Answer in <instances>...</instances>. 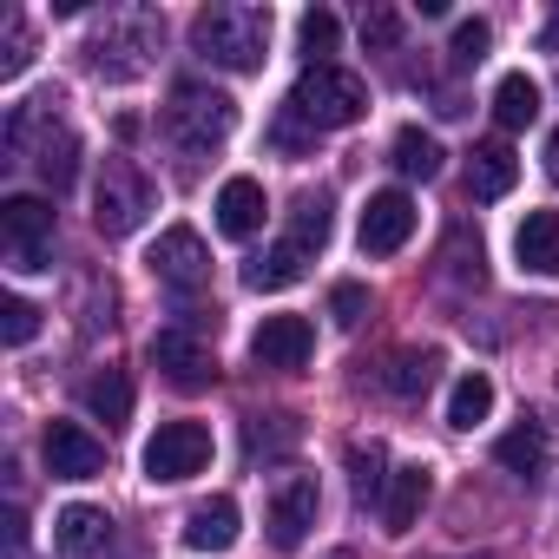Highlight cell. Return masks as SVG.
<instances>
[{
    "mask_svg": "<svg viewBox=\"0 0 559 559\" xmlns=\"http://www.w3.org/2000/svg\"><path fill=\"white\" fill-rule=\"evenodd\" d=\"M493 415V382L480 369H467L454 389H448V428H480Z\"/></svg>",
    "mask_w": 559,
    "mask_h": 559,
    "instance_id": "cell-27",
    "label": "cell"
},
{
    "mask_svg": "<svg viewBox=\"0 0 559 559\" xmlns=\"http://www.w3.org/2000/svg\"><path fill=\"white\" fill-rule=\"evenodd\" d=\"M21 552H27V513L14 507L8 513V559H21Z\"/></svg>",
    "mask_w": 559,
    "mask_h": 559,
    "instance_id": "cell-36",
    "label": "cell"
},
{
    "mask_svg": "<svg viewBox=\"0 0 559 559\" xmlns=\"http://www.w3.org/2000/svg\"><path fill=\"white\" fill-rule=\"evenodd\" d=\"M27 60H34L27 21H21V14H8V53H0V80H21V73H27Z\"/></svg>",
    "mask_w": 559,
    "mask_h": 559,
    "instance_id": "cell-34",
    "label": "cell"
},
{
    "mask_svg": "<svg viewBox=\"0 0 559 559\" xmlns=\"http://www.w3.org/2000/svg\"><path fill=\"white\" fill-rule=\"evenodd\" d=\"M112 546H119V526H112L106 507L73 500V507L53 513V552L60 559H112Z\"/></svg>",
    "mask_w": 559,
    "mask_h": 559,
    "instance_id": "cell-11",
    "label": "cell"
},
{
    "mask_svg": "<svg viewBox=\"0 0 559 559\" xmlns=\"http://www.w3.org/2000/svg\"><path fill=\"white\" fill-rule=\"evenodd\" d=\"M493 119L500 126H533L539 119V80H526V73H500V86H493Z\"/></svg>",
    "mask_w": 559,
    "mask_h": 559,
    "instance_id": "cell-24",
    "label": "cell"
},
{
    "mask_svg": "<svg viewBox=\"0 0 559 559\" xmlns=\"http://www.w3.org/2000/svg\"><path fill=\"white\" fill-rule=\"evenodd\" d=\"M0 336H8V349H27L40 336V310L27 297H8V304H0Z\"/></svg>",
    "mask_w": 559,
    "mask_h": 559,
    "instance_id": "cell-31",
    "label": "cell"
},
{
    "mask_svg": "<svg viewBox=\"0 0 559 559\" xmlns=\"http://www.w3.org/2000/svg\"><path fill=\"white\" fill-rule=\"evenodd\" d=\"M330 559H349V552H330Z\"/></svg>",
    "mask_w": 559,
    "mask_h": 559,
    "instance_id": "cell-39",
    "label": "cell"
},
{
    "mask_svg": "<svg viewBox=\"0 0 559 559\" xmlns=\"http://www.w3.org/2000/svg\"><path fill=\"white\" fill-rule=\"evenodd\" d=\"M493 461H500L507 474L533 480V474L546 467V428H539V421H526V428H507V435L493 441Z\"/></svg>",
    "mask_w": 559,
    "mask_h": 559,
    "instance_id": "cell-23",
    "label": "cell"
},
{
    "mask_svg": "<svg viewBox=\"0 0 559 559\" xmlns=\"http://www.w3.org/2000/svg\"><path fill=\"white\" fill-rule=\"evenodd\" d=\"M40 454H47L53 480H93V474H106V441L93 428H80V421H53L47 441H40Z\"/></svg>",
    "mask_w": 559,
    "mask_h": 559,
    "instance_id": "cell-14",
    "label": "cell"
},
{
    "mask_svg": "<svg viewBox=\"0 0 559 559\" xmlns=\"http://www.w3.org/2000/svg\"><path fill=\"white\" fill-rule=\"evenodd\" d=\"M191 53L224 67V73H257L270 60V8H243V0H217L191 21Z\"/></svg>",
    "mask_w": 559,
    "mask_h": 559,
    "instance_id": "cell-1",
    "label": "cell"
},
{
    "mask_svg": "<svg viewBox=\"0 0 559 559\" xmlns=\"http://www.w3.org/2000/svg\"><path fill=\"white\" fill-rule=\"evenodd\" d=\"M145 263H152V276L171 290V297H198L204 284H211V250H204V237L191 230V224H171V230H158V243L145 250Z\"/></svg>",
    "mask_w": 559,
    "mask_h": 559,
    "instance_id": "cell-7",
    "label": "cell"
},
{
    "mask_svg": "<svg viewBox=\"0 0 559 559\" xmlns=\"http://www.w3.org/2000/svg\"><path fill=\"white\" fill-rule=\"evenodd\" d=\"M441 158H448V152H441V139H435V132H421V126H402V132H395V145H389V165H395L402 178H421V185H428V178H441Z\"/></svg>",
    "mask_w": 559,
    "mask_h": 559,
    "instance_id": "cell-21",
    "label": "cell"
},
{
    "mask_svg": "<svg viewBox=\"0 0 559 559\" xmlns=\"http://www.w3.org/2000/svg\"><path fill=\"white\" fill-rule=\"evenodd\" d=\"M428 493H435V474H428L421 461H408V467H395V474H389V493H382V533H389V539H402V533H415V520H421V507H428Z\"/></svg>",
    "mask_w": 559,
    "mask_h": 559,
    "instance_id": "cell-15",
    "label": "cell"
},
{
    "mask_svg": "<svg viewBox=\"0 0 559 559\" xmlns=\"http://www.w3.org/2000/svg\"><path fill=\"white\" fill-rule=\"evenodd\" d=\"M145 480H191L211 467V428L204 421H158V435L145 441Z\"/></svg>",
    "mask_w": 559,
    "mask_h": 559,
    "instance_id": "cell-8",
    "label": "cell"
},
{
    "mask_svg": "<svg viewBox=\"0 0 559 559\" xmlns=\"http://www.w3.org/2000/svg\"><path fill=\"white\" fill-rule=\"evenodd\" d=\"M330 317H336V330H356L369 317V290L362 284H336L330 290Z\"/></svg>",
    "mask_w": 559,
    "mask_h": 559,
    "instance_id": "cell-35",
    "label": "cell"
},
{
    "mask_svg": "<svg viewBox=\"0 0 559 559\" xmlns=\"http://www.w3.org/2000/svg\"><path fill=\"white\" fill-rule=\"evenodd\" d=\"M0 243H8V263L21 276L53 270V204L47 198H27V191L0 198Z\"/></svg>",
    "mask_w": 559,
    "mask_h": 559,
    "instance_id": "cell-5",
    "label": "cell"
},
{
    "mask_svg": "<svg viewBox=\"0 0 559 559\" xmlns=\"http://www.w3.org/2000/svg\"><path fill=\"white\" fill-rule=\"evenodd\" d=\"M317 507H323V493H317V480L310 474H290L284 487L270 493V546L276 552H297L304 539H310V526H317Z\"/></svg>",
    "mask_w": 559,
    "mask_h": 559,
    "instance_id": "cell-12",
    "label": "cell"
},
{
    "mask_svg": "<svg viewBox=\"0 0 559 559\" xmlns=\"http://www.w3.org/2000/svg\"><path fill=\"white\" fill-rule=\"evenodd\" d=\"M513 257L526 276H559V211H526L513 230Z\"/></svg>",
    "mask_w": 559,
    "mask_h": 559,
    "instance_id": "cell-19",
    "label": "cell"
},
{
    "mask_svg": "<svg viewBox=\"0 0 559 559\" xmlns=\"http://www.w3.org/2000/svg\"><path fill=\"white\" fill-rule=\"evenodd\" d=\"M487 47H493V27H487V21H461V27H454V40H448L454 67H480V60H487Z\"/></svg>",
    "mask_w": 559,
    "mask_h": 559,
    "instance_id": "cell-32",
    "label": "cell"
},
{
    "mask_svg": "<svg viewBox=\"0 0 559 559\" xmlns=\"http://www.w3.org/2000/svg\"><path fill=\"white\" fill-rule=\"evenodd\" d=\"M389 448L382 441H356L349 448V487H356V500H376L382 507V493H389Z\"/></svg>",
    "mask_w": 559,
    "mask_h": 559,
    "instance_id": "cell-28",
    "label": "cell"
},
{
    "mask_svg": "<svg viewBox=\"0 0 559 559\" xmlns=\"http://www.w3.org/2000/svg\"><path fill=\"white\" fill-rule=\"evenodd\" d=\"M546 178H552V185H559V132H552V139H546Z\"/></svg>",
    "mask_w": 559,
    "mask_h": 559,
    "instance_id": "cell-38",
    "label": "cell"
},
{
    "mask_svg": "<svg viewBox=\"0 0 559 559\" xmlns=\"http://www.w3.org/2000/svg\"><path fill=\"white\" fill-rule=\"evenodd\" d=\"M539 53H559V14H552V21L539 27Z\"/></svg>",
    "mask_w": 559,
    "mask_h": 559,
    "instance_id": "cell-37",
    "label": "cell"
},
{
    "mask_svg": "<svg viewBox=\"0 0 559 559\" xmlns=\"http://www.w3.org/2000/svg\"><path fill=\"white\" fill-rule=\"evenodd\" d=\"M304 276H310V250L304 243H270L263 257H250L243 263V284L257 290V297H270V290H290V284H304Z\"/></svg>",
    "mask_w": 559,
    "mask_h": 559,
    "instance_id": "cell-20",
    "label": "cell"
},
{
    "mask_svg": "<svg viewBox=\"0 0 559 559\" xmlns=\"http://www.w3.org/2000/svg\"><path fill=\"white\" fill-rule=\"evenodd\" d=\"M34 165H40V178L53 185V198L73 191V178H80V139H73V132H47V139L34 145Z\"/></svg>",
    "mask_w": 559,
    "mask_h": 559,
    "instance_id": "cell-25",
    "label": "cell"
},
{
    "mask_svg": "<svg viewBox=\"0 0 559 559\" xmlns=\"http://www.w3.org/2000/svg\"><path fill=\"white\" fill-rule=\"evenodd\" d=\"M152 211V178L132 165V158H106L99 165V185H93V224L99 237H132Z\"/></svg>",
    "mask_w": 559,
    "mask_h": 559,
    "instance_id": "cell-4",
    "label": "cell"
},
{
    "mask_svg": "<svg viewBox=\"0 0 559 559\" xmlns=\"http://www.w3.org/2000/svg\"><path fill=\"white\" fill-rule=\"evenodd\" d=\"M290 112L310 126V132H343L369 112V86L356 73H343L336 60L330 67H304V80L290 86Z\"/></svg>",
    "mask_w": 559,
    "mask_h": 559,
    "instance_id": "cell-3",
    "label": "cell"
},
{
    "mask_svg": "<svg viewBox=\"0 0 559 559\" xmlns=\"http://www.w3.org/2000/svg\"><path fill=\"white\" fill-rule=\"evenodd\" d=\"M310 356H317V323L310 317H263L257 336H250V362L257 369L297 376V369H310Z\"/></svg>",
    "mask_w": 559,
    "mask_h": 559,
    "instance_id": "cell-10",
    "label": "cell"
},
{
    "mask_svg": "<svg viewBox=\"0 0 559 559\" xmlns=\"http://www.w3.org/2000/svg\"><path fill=\"white\" fill-rule=\"evenodd\" d=\"M336 40H343V21H336L330 8H310V14L297 21V47H304V60H310V67H330Z\"/></svg>",
    "mask_w": 559,
    "mask_h": 559,
    "instance_id": "cell-29",
    "label": "cell"
},
{
    "mask_svg": "<svg viewBox=\"0 0 559 559\" xmlns=\"http://www.w3.org/2000/svg\"><path fill=\"white\" fill-rule=\"evenodd\" d=\"M158 53V21L152 14H112L99 34H93V73L99 80H139Z\"/></svg>",
    "mask_w": 559,
    "mask_h": 559,
    "instance_id": "cell-6",
    "label": "cell"
},
{
    "mask_svg": "<svg viewBox=\"0 0 559 559\" xmlns=\"http://www.w3.org/2000/svg\"><path fill=\"white\" fill-rule=\"evenodd\" d=\"M415 224H421V211H415L408 191H369L362 224H356V243H362V257H395V250H408Z\"/></svg>",
    "mask_w": 559,
    "mask_h": 559,
    "instance_id": "cell-9",
    "label": "cell"
},
{
    "mask_svg": "<svg viewBox=\"0 0 559 559\" xmlns=\"http://www.w3.org/2000/svg\"><path fill=\"white\" fill-rule=\"evenodd\" d=\"M290 243H304L310 257L330 243V198H323V191L297 198V211H290Z\"/></svg>",
    "mask_w": 559,
    "mask_h": 559,
    "instance_id": "cell-30",
    "label": "cell"
},
{
    "mask_svg": "<svg viewBox=\"0 0 559 559\" xmlns=\"http://www.w3.org/2000/svg\"><path fill=\"white\" fill-rule=\"evenodd\" d=\"M435 369H441V349H402V356L382 369V389H389L395 402H421L428 382H435Z\"/></svg>",
    "mask_w": 559,
    "mask_h": 559,
    "instance_id": "cell-22",
    "label": "cell"
},
{
    "mask_svg": "<svg viewBox=\"0 0 559 559\" xmlns=\"http://www.w3.org/2000/svg\"><path fill=\"white\" fill-rule=\"evenodd\" d=\"M86 408H93L106 428L132 421V376H126V369H99V376L86 382Z\"/></svg>",
    "mask_w": 559,
    "mask_h": 559,
    "instance_id": "cell-26",
    "label": "cell"
},
{
    "mask_svg": "<svg viewBox=\"0 0 559 559\" xmlns=\"http://www.w3.org/2000/svg\"><path fill=\"white\" fill-rule=\"evenodd\" d=\"M145 356H152V369H158L171 389H185V395L211 389V376H217V369H211V349H204L191 330H158Z\"/></svg>",
    "mask_w": 559,
    "mask_h": 559,
    "instance_id": "cell-13",
    "label": "cell"
},
{
    "mask_svg": "<svg viewBox=\"0 0 559 559\" xmlns=\"http://www.w3.org/2000/svg\"><path fill=\"white\" fill-rule=\"evenodd\" d=\"M402 40V14L395 8H362V47L369 53H389Z\"/></svg>",
    "mask_w": 559,
    "mask_h": 559,
    "instance_id": "cell-33",
    "label": "cell"
},
{
    "mask_svg": "<svg viewBox=\"0 0 559 559\" xmlns=\"http://www.w3.org/2000/svg\"><path fill=\"white\" fill-rule=\"evenodd\" d=\"M230 132H237V99H230V93L198 86V80L171 86V106H165V139H171L178 152L204 158V152H217Z\"/></svg>",
    "mask_w": 559,
    "mask_h": 559,
    "instance_id": "cell-2",
    "label": "cell"
},
{
    "mask_svg": "<svg viewBox=\"0 0 559 559\" xmlns=\"http://www.w3.org/2000/svg\"><path fill=\"white\" fill-rule=\"evenodd\" d=\"M263 217H270V198H263L257 178H224V185H217V230H224L230 243L257 237Z\"/></svg>",
    "mask_w": 559,
    "mask_h": 559,
    "instance_id": "cell-16",
    "label": "cell"
},
{
    "mask_svg": "<svg viewBox=\"0 0 559 559\" xmlns=\"http://www.w3.org/2000/svg\"><path fill=\"white\" fill-rule=\"evenodd\" d=\"M513 185H520L513 145H507V139H480V145L467 152V191H474L480 204H493V198H507Z\"/></svg>",
    "mask_w": 559,
    "mask_h": 559,
    "instance_id": "cell-18",
    "label": "cell"
},
{
    "mask_svg": "<svg viewBox=\"0 0 559 559\" xmlns=\"http://www.w3.org/2000/svg\"><path fill=\"white\" fill-rule=\"evenodd\" d=\"M237 526H243L237 500H230V493H211V500H198V507L185 513V546H191V552H230V546H237Z\"/></svg>",
    "mask_w": 559,
    "mask_h": 559,
    "instance_id": "cell-17",
    "label": "cell"
}]
</instances>
